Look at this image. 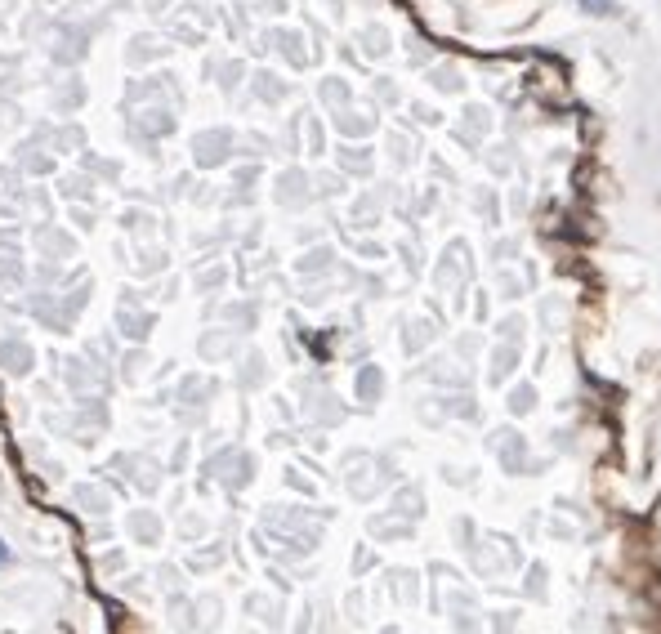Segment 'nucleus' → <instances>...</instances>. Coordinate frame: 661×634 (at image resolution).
<instances>
[{"label": "nucleus", "instance_id": "nucleus-1", "mask_svg": "<svg viewBox=\"0 0 661 634\" xmlns=\"http://www.w3.org/2000/svg\"><path fill=\"white\" fill-rule=\"evenodd\" d=\"M0 563H9V545H0Z\"/></svg>", "mask_w": 661, "mask_h": 634}]
</instances>
